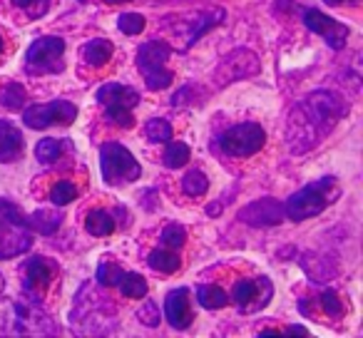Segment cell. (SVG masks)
Returning <instances> with one entry per match:
<instances>
[{"label": "cell", "mask_w": 363, "mask_h": 338, "mask_svg": "<svg viewBox=\"0 0 363 338\" xmlns=\"http://www.w3.org/2000/svg\"><path fill=\"white\" fill-rule=\"evenodd\" d=\"M348 115V105L336 92L318 90L311 92L303 102L294 107L289 117V132L286 140L294 154L313 150L333 127L338 125L341 117Z\"/></svg>", "instance_id": "6da1fadb"}, {"label": "cell", "mask_w": 363, "mask_h": 338, "mask_svg": "<svg viewBox=\"0 0 363 338\" xmlns=\"http://www.w3.org/2000/svg\"><path fill=\"white\" fill-rule=\"evenodd\" d=\"M23 336V333H57L55 321L48 318L38 306L16 301H0V336Z\"/></svg>", "instance_id": "7a4b0ae2"}, {"label": "cell", "mask_w": 363, "mask_h": 338, "mask_svg": "<svg viewBox=\"0 0 363 338\" xmlns=\"http://www.w3.org/2000/svg\"><path fill=\"white\" fill-rule=\"evenodd\" d=\"M33 247V229L18 207L8 199H0V261L16 259Z\"/></svg>", "instance_id": "3957f363"}, {"label": "cell", "mask_w": 363, "mask_h": 338, "mask_svg": "<svg viewBox=\"0 0 363 338\" xmlns=\"http://www.w3.org/2000/svg\"><path fill=\"white\" fill-rule=\"evenodd\" d=\"M336 179H321V182H313L308 187L294 192L291 197L286 199L284 207V214H286L291 222H303V219H311L316 214H321L328 204L336 199Z\"/></svg>", "instance_id": "277c9868"}, {"label": "cell", "mask_w": 363, "mask_h": 338, "mask_svg": "<svg viewBox=\"0 0 363 338\" xmlns=\"http://www.w3.org/2000/svg\"><path fill=\"white\" fill-rule=\"evenodd\" d=\"M100 169L102 179L110 187H122V184L137 182L142 177V167L135 159L130 150L120 142H105L100 150Z\"/></svg>", "instance_id": "5b68a950"}, {"label": "cell", "mask_w": 363, "mask_h": 338, "mask_svg": "<svg viewBox=\"0 0 363 338\" xmlns=\"http://www.w3.org/2000/svg\"><path fill=\"white\" fill-rule=\"evenodd\" d=\"M172 55V47L162 40H150L145 45H140L137 50V70L145 77V85L150 87L152 92L164 90V87L172 85V72L167 70V60Z\"/></svg>", "instance_id": "8992f818"}, {"label": "cell", "mask_w": 363, "mask_h": 338, "mask_svg": "<svg viewBox=\"0 0 363 338\" xmlns=\"http://www.w3.org/2000/svg\"><path fill=\"white\" fill-rule=\"evenodd\" d=\"M26 70L30 75H57L65 70V40L45 35L30 43L26 50Z\"/></svg>", "instance_id": "52a82bcc"}, {"label": "cell", "mask_w": 363, "mask_h": 338, "mask_svg": "<svg viewBox=\"0 0 363 338\" xmlns=\"http://www.w3.org/2000/svg\"><path fill=\"white\" fill-rule=\"evenodd\" d=\"M267 145L264 127L257 122H242L219 135V147L232 157H252Z\"/></svg>", "instance_id": "ba28073f"}, {"label": "cell", "mask_w": 363, "mask_h": 338, "mask_svg": "<svg viewBox=\"0 0 363 338\" xmlns=\"http://www.w3.org/2000/svg\"><path fill=\"white\" fill-rule=\"evenodd\" d=\"M77 120V107L67 100H52L33 105L23 112V125L30 130H48V127H67Z\"/></svg>", "instance_id": "9c48e42d"}, {"label": "cell", "mask_w": 363, "mask_h": 338, "mask_svg": "<svg viewBox=\"0 0 363 338\" xmlns=\"http://www.w3.org/2000/svg\"><path fill=\"white\" fill-rule=\"evenodd\" d=\"M301 21H303V26L313 33V35H321L323 40L328 43V47H331V50H341V47L346 45L348 26L333 21L331 16H323V13L316 11V8H303Z\"/></svg>", "instance_id": "30bf717a"}, {"label": "cell", "mask_w": 363, "mask_h": 338, "mask_svg": "<svg viewBox=\"0 0 363 338\" xmlns=\"http://www.w3.org/2000/svg\"><path fill=\"white\" fill-rule=\"evenodd\" d=\"M57 271V264L52 259L45 257H30L23 264V286H26L28 296L40 298V293H45L48 283L52 281Z\"/></svg>", "instance_id": "8fae6325"}, {"label": "cell", "mask_w": 363, "mask_h": 338, "mask_svg": "<svg viewBox=\"0 0 363 338\" xmlns=\"http://www.w3.org/2000/svg\"><path fill=\"white\" fill-rule=\"evenodd\" d=\"M272 293H274V288L267 276H262L259 281L242 278V281H237V286H234V301H237V306H242V311H252L254 303H259V306L269 303Z\"/></svg>", "instance_id": "7c38bea8"}, {"label": "cell", "mask_w": 363, "mask_h": 338, "mask_svg": "<svg viewBox=\"0 0 363 338\" xmlns=\"http://www.w3.org/2000/svg\"><path fill=\"white\" fill-rule=\"evenodd\" d=\"M164 316H167V321H169V326L177 328V331H184V328L192 326L194 311H192V306H189V291L184 286L167 293Z\"/></svg>", "instance_id": "4fadbf2b"}, {"label": "cell", "mask_w": 363, "mask_h": 338, "mask_svg": "<svg viewBox=\"0 0 363 338\" xmlns=\"http://www.w3.org/2000/svg\"><path fill=\"white\" fill-rule=\"evenodd\" d=\"M239 219L252 227H274L284 219V207L277 202V199H259V202L249 204Z\"/></svg>", "instance_id": "5bb4252c"}, {"label": "cell", "mask_w": 363, "mask_h": 338, "mask_svg": "<svg viewBox=\"0 0 363 338\" xmlns=\"http://www.w3.org/2000/svg\"><path fill=\"white\" fill-rule=\"evenodd\" d=\"M26 140H23L21 127H16L11 120H0V162L11 164L23 157Z\"/></svg>", "instance_id": "9a60e30c"}, {"label": "cell", "mask_w": 363, "mask_h": 338, "mask_svg": "<svg viewBox=\"0 0 363 338\" xmlns=\"http://www.w3.org/2000/svg\"><path fill=\"white\" fill-rule=\"evenodd\" d=\"M97 102L105 107H132L140 105V92L130 85H117V82H107L97 90Z\"/></svg>", "instance_id": "2e32d148"}, {"label": "cell", "mask_w": 363, "mask_h": 338, "mask_svg": "<svg viewBox=\"0 0 363 338\" xmlns=\"http://www.w3.org/2000/svg\"><path fill=\"white\" fill-rule=\"evenodd\" d=\"M112 52H115V47H112V43L105 40V38H92V40H87L85 45L80 47L82 62H85L87 67H95V70L110 62Z\"/></svg>", "instance_id": "e0dca14e"}, {"label": "cell", "mask_w": 363, "mask_h": 338, "mask_svg": "<svg viewBox=\"0 0 363 338\" xmlns=\"http://www.w3.org/2000/svg\"><path fill=\"white\" fill-rule=\"evenodd\" d=\"M197 298H199V306H204L207 311H219L229 301L227 291L222 286H217V283H202L197 288Z\"/></svg>", "instance_id": "ac0fdd59"}, {"label": "cell", "mask_w": 363, "mask_h": 338, "mask_svg": "<svg viewBox=\"0 0 363 338\" xmlns=\"http://www.w3.org/2000/svg\"><path fill=\"white\" fill-rule=\"evenodd\" d=\"M28 224H30V229H35V232H40V234H55L62 224V214L55 212V209H38V212L28 219Z\"/></svg>", "instance_id": "d6986e66"}, {"label": "cell", "mask_w": 363, "mask_h": 338, "mask_svg": "<svg viewBox=\"0 0 363 338\" xmlns=\"http://www.w3.org/2000/svg\"><path fill=\"white\" fill-rule=\"evenodd\" d=\"M147 264L160 274H174L177 269L182 266V259H179V254L169 252V249H155V252H150V257H147Z\"/></svg>", "instance_id": "ffe728a7"}, {"label": "cell", "mask_w": 363, "mask_h": 338, "mask_svg": "<svg viewBox=\"0 0 363 338\" xmlns=\"http://www.w3.org/2000/svg\"><path fill=\"white\" fill-rule=\"evenodd\" d=\"M117 288L122 291V296L127 298H145L147 296V278L140 276L135 271H122L120 281H117Z\"/></svg>", "instance_id": "44dd1931"}, {"label": "cell", "mask_w": 363, "mask_h": 338, "mask_svg": "<svg viewBox=\"0 0 363 338\" xmlns=\"http://www.w3.org/2000/svg\"><path fill=\"white\" fill-rule=\"evenodd\" d=\"M85 229L92 237H110V234L115 232V219H112L105 209H95V212L87 214Z\"/></svg>", "instance_id": "7402d4cb"}, {"label": "cell", "mask_w": 363, "mask_h": 338, "mask_svg": "<svg viewBox=\"0 0 363 338\" xmlns=\"http://www.w3.org/2000/svg\"><path fill=\"white\" fill-rule=\"evenodd\" d=\"M62 147H65V142L62 140H55V137H45V140H40L35 145V157L40 164L50 167L55 164L57 159L62 157Z\"/></svg>", "instance_id": "603a6c76"}, {"label": "cell", "mask_w": 363, "mask_h": 338, "mask_svg": "<svg viewBox=\"0 0 363 338\" xmlns=\"http://www.w3.org/2000/svg\"><path fill=\"white\" fill-rule=\"evenodd\" d=\"M192 157V150H189L187 142H167V150H164V167L169 169H179L184 167Z\"/></svg>", "instance_id": "cb8c5ba5"}, {"label": "cell", "mask_w": 363, "mask_h": 338, "mask_svg": "<svg viewBox=\"0 0 363 338\" xmlns=\"http://www.w3.org/2000/svg\"><path fill=\"white\" fill-rule=\"evenodd\" d=\"M26 87L18 85V82H8V85L0 87V105L8 107V110L18 112L26 107Z\"/></svg>", "instance_id": "d4e9b609"}, {"label": "cell", "mask_w": 363, "mask_h": 338, "mask_svg": "<svg viewBox=\"0 0 363 338\" xmlns=\"http://www.w3.org/2000/svg\"><path fill=\"white\" fill-rule=\"evenodd\" d=\"M182 189H184V194H189V197H202L209 189L207 174H204L202 169H189V172L184 174V179H182Z\"/></svg>", "instance_id": "484cf974"}, {"label": "cell", "mask_w": 363, "mask_h": 338, "mask_svg": "<svg viewBox=\"0 0 363 338\" xmlns=\"http://www.w3.org/2000/svg\"><path fill=\"white\" fill-rule=\"evenodd\" d=\"M145 137L150 142H157V145H164V142L172 140V125L162 117H155L145 125Z\"/></svg>", "instance_id": "4316f807"}, {"label": "cell", "mask_w": 363, "mask_h": 338, "mask_svg": "<svg viewBox=\"0 0 363 338\" xmlns=\"http://www.w3.org/2000/svg\"><path fill=\"white\" fill-rule=\"evenodd\" d=\"M75 199H77V187L72 182H67V179L55 182L50 187V202L57 204V207H65V204L75 202Z\"/></svg>", "instance_id": "83f0119b"}, {"label": "cell", "mask_w": 363, "mask_h": 338, "mask_svg": "<svg viewBox=\"0 0 363 338\" xmlns=\"http://www.w3.org/2000/svg\"><path fill=\"white\" fill-rule=\"evenodd\" d=\"M222 21H224V11H222V8H214V11H204L202 16H199L197 30H194L192 35H189L187 45H194V43L199 40V35H202V33H207L209 28H214L217 23H222Z\"/></svg>", "instance_id": "f1b7e54d"}, {"label": "cell", "mask_w": 363, "mask_h": 338, "mask_svg": "<svg viewBox=\"0 0 363 338\" xmlns=\"http://www.w3.org/2000/svg\"><path fill=\"white\" fill-rule=\"evenodd\" d=\"M145 16H140V13H125V16L117 18V28H120L125 35H140L142 30H145Z\"/></svg>", "instance_id": "f546056e"}, {"label": "cell", "mask_w": 363, "mask_h": 338, "mask_svg": "<svg viewBox=\"0 0 363 338\" xmlns=\"http://www.w3.org/2000/svg\"><path fill=\"white\" fill-rule=\"evenodd\" d=\"M318 303H321L323 313H328L331 318H338L343 316V311H346V306H343V301L338 298L336 291H331V288H326V291L318 296Z\"/></svg>", "instance_id": "4dcf8cb0"}, {"label": "cell", "mask_w": 363, "mask_h": 338, "mask_svg": "<svg viewBox=\"0 0 363 338\" xmlns=\"http://www.w3.org/2000/svg\"><path fill=\"white\" fill-rule=\"evenodd\" d=\"M122 271H125V269L117 266V264L102 261L100 266H97V281H100L102 286H117V281H120Z\"/></svg>", "instance_id": "1f68e13d"}, {"label": "cell", "mask_w": 363, "mask_h": 338, "mask_svg": "<svg viewBox=\"0 0 363 338\" xmlns=\"http://www.w3.org/2000/svg\"><path fill=\"white\" fill-rule=\"evenodd\" d=\"M162 242H164V247L182 249L184 242H187V232H184V227H179V224H169V227H164V232H162Z\"/></svg>", "instance_id": "d6a6232c"}, {"label": "cell", "mask_w": 363, "mask_h": 338, "mask_svg": "<svg viewBox=\"0 0 363 338\" xmlns=\"http://www.w3.org/2000/svg\"><path fill=\"white\" fill-rule=\"evenodd\" d=\"M105 117L110 122H115L117 127H125V130L135 127V117H132V110H127V107H107Z\"/></svg>", "instance_id": "836d02e7"}, {"label": "cell", "mask_w": 363, "mask_h": 338, "mask_svg": "<svg viewBox=\"0 0 363 338\" xmlns=\"http://www.w3.org/2000/svg\"><path fill=\"white\" fill-rule=\"evenodd\" d=\"M13 6L26 11L30 18H40L48 11V6H50V0H13Z\"/></svg>", "instance_id": "e575fe53"}, {"label": "cell", "mask_w": 363, "mask_h": 338, "mask_svg": "<svg viewBox=\"0 0 363 338\" xmlns=\"http://www.w3.org/2000/svg\"><path fill=\"white\" fill-rule=\"evenodd\" d=\"M137 318L150 328L160 326V306H157L155 301H145V306L137 311Z\"/></svg>", "instance_id": "d590c367"}, {"label": "cell", "mask_w": 363, "mask_h": 338, "mask_svg": "<svg viewBox=\"0 0 363 338\" xmlns=\"http://www.w3.org/2000/svg\"><path fill=\"white\" fill-rule=\"evenodd\" d=\"M286 333H294V336H301V333H303V336H306V328H303V326H291V328H286Z\"/></svg>", "instance_id": "8d00e7d4"}, {"label": "cell", "mask_w": 363, "mask_h": 338, "mask_svg": "<svg viewBox=\"0 0 363 338\" xmlns=\"http://www.w3.org/2000/svg\"><path fill=\"white\" fill-rule=\"evenodd\" d=\"M328 6H343V3H356V0H323Z\"/></svg>", "instance_id": "74e56055"}, {"label": "cell", "mask_w": 363, "mask_h": 338, "mask_svg": "<svg viewBox=\"0 0 363 338\" xmlns=\"http://www.w3.org/2000/svg\"><path fill=\"white\" fill-rule=\"evenodd\" d=\"M107 6H117V3H130V0H105Z\"/></svg>", "instance_id": "f35d334b"}, {"label": "cell", "mask_w": 363, "mask_h": 338, "mask_svg": "<svg viewBox=\"0 0 363 338\" xmlns=\"http://www.w3.org/2000/svg\"><path fill=\"white\" fill-rule=\"evenodd\" d=\"M3 286H6V278H3V274H0V291H3Z\"/></svg>", "instance_id": "ab89813d"}, {"label": "cell", "mask_w": 363, "mask_h": 338, "mask_svg": "<svg viewBox=\"0 0 363 338\" xmlns=\"http://www.w3.org/2000/svg\"><path fill=\"white\" fill-rule=\"evenodd\" d=\"M3 47H6V43H3V35H0V52H3Z\"/></svg>", "instance_id": "60d3db41"}, {"label": "cell", "mask_w": 363, "mask_h": 338, "mask_svg": "<svg viewBox=\"0 0 363 338\" xmlns=\"http://www.w3.org/2000/svg\"><path fill=\"white\" fill-rule=\"evenodd\" d=\"M80 3H85V0H80Z\"/></svg>", "instance_id": "b9f144b4"}]
</instances>
